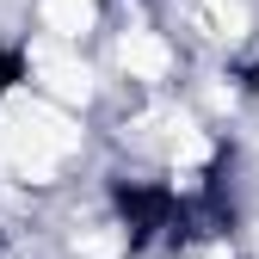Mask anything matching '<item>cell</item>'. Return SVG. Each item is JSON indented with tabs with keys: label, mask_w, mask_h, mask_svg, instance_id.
Listing matches in <instances>:
<instances>
[{
	"label": "cell",
	"mask_w": 259,
	"mask_h": 259,
	"mask_svg": "<svg viewBox=\"0 0 259 259\" xmlns=\"http://www.w3.org/2000/svg\"><path fill=\"white\" fill-rule=\"evenodd\" d=\"M80 154H87V123L74 111L37 99L25 80L0 99V179L25 191H56L68 185Z\"/></svg>",
	"instance_id": "1"
},
{
	"label": "cell",
	"mask_w": 259,
	"mask_h": 259,
	"mask_svg": "<svg viewBox=\"0 0 259 259\" xmlns=\"http://www.w3.org/2000/svg\"><path fill=\"white\" fill-rule=\"evenodd\" d=\"M179 37L173 31H160L154 19L148 25H123V31H111V50H105V74H111V87H123V93H136V99H154V93H167L173 80H179Z\"/></svg>",
	"instance_id": "2"
},
{
	"label": "cell",
	"mask_w": 259,
	"mask_h": 259,
	"mask_svg": "<svg viewBox=\"0 0 259 259\" xmlns=\"http://www.w3.org/2000/svg\"><path fill=\"white\" fill-rule=\"evenodd\" d=\"M31 19H37L31 37H50V44L80 50L93 31H105V0H31Z\"/></svg>",
	"instance_id": "3"
}]
</instances>
